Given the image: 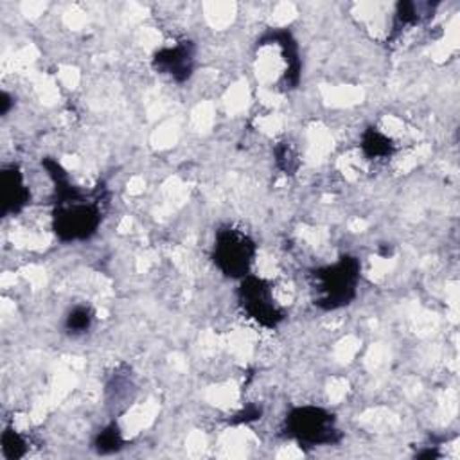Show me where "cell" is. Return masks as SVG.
I'll list each match as a JSON object with an SVG mask.
<instances>
[{
    "mask_svg": "<svg viewBox=\"0 0 460 460\" xmlns=\"http://www.w3.org/2000/svg\"><path fill=\"white\" fill-rule=\"evenodd\" d=\"M238 302L249 319L267 329L279 328L286 319L285 311L276 304L272 286L252 274L240 281Z\"/></svg>",
    "mask_w": 460,
    "mask_h": 460,
    "instance_id": "obj_5",
    "label": "cell"
},
{
    "mask_svg": "<svg viewBox=\"0 0 460 460\" xmlns=\"http://www.w3.org/2000/svg\"><path fill=\"white\" fill-rule=\"evenodd\" d=\"M92 324H94V311L85 304H78L67 313L64 328L71 336H81L90 331Z\"/></svg>",
    "mask_w": 460,
    "mask_h": 460,
    "instance_id": "obj_10",
    "label": "cell"
},
{
    "mask_svg": "<svg viewBox=\"0 0 460 460\" xmlns=\"http://www.w3.org/2000/svg\"><path fill=\"white\" fill-rule=\"evenodd\" d=\"M274 42L281 47L285 62L288 64V69H286L285 78H283V87L286 90L297 89L299 81H301V69H302V62H301V55H299V44L294 38L292 31H288V30H276V31L267 33L261 38V46L274 44Z\"/></svg>",
    "mask_w": 460,
    "mask_h": 460,
    "instance_id": "obj_8",
    "label": "cell"
},
{
    "mask_svg": "<svg viewBox=\"0 0 460 460\" xmlns=\"http://www.w3.org/2000/svg\"><path fill=\"white\" fill-rule=\"evenodd\" d=\"M424 4H415V3H399L396 6V15H394V30L399 31L406 26H415L417 22H421L424 17L431 15V13H422Z\"/></svg>",
    "mask_w": 460,
    "mask_h": 460,
    "instance_id": "obj_12",
    "label": "cell"
},
{
    "mask_svg": "<svg viewBox=\"0 0 460 460\" xmlns=\"http://www.w3.org/2000/svg\"><path fill=\"white\" fill-rule=\"evenodd\" d=\"M10 106H12V98L8 92H3V96H0V114L6 115L10 112Z\"/></svg>",
    "mask_w": 460,
    "mask_h": 460,
    "instance_id": "obj_16",
    "label": "cell"
},
{
    "mask_svg": "<svg viewBox=\"0 0 460 460\" xmlns=\"http://www.w3.org/2000/svg\"><path fill=\"white\" fill-rule=\"evenodd\" d=\"M261 417V408L258 406H247L242 413L236 415V421L238 422H251V421H256Z\"/></svg>",
    "mask_w": 460,
    "mask_h": 460,
    "instance_id": "obj_15",
    "label": "cell"
},
{
    "mask_svg": "<svg viewBox=\"0 0 460 460\" xmlns=\"http://www.w3.org/2000/svg\"><path fill=\"white\" fill-rule=\"evenodd\" d=\"M103 214L99 200L87 201L85 198L58 205L53 214V230L60 242H85L90 240L101 225Z\"/></svg>",
    "mask_w": 460,
    "mask_h": 460,
    "instance_id": "obj_4",
    "label": "cell"
},
{
    "mask_svg": "<svg viewBox=\"0 0 460 460\" xmlns=\"http://www.w3.org/2000/svg\"><path fill=\"white\" fill-rule=\"evenodd\" d=\"M0 185H3V216L22 212L31 200V192L21 167L6 166L0 173Z\"/></svg>",
    "mask_w": 460,
    "mask_h": 460,
    "instance_id": "obj_7",
    "label": "cell"
},
{
    "mask_svg": "<svg viewBox=\"0 0 460 460\" xmlns=\"http://www.w3.org/2000/svg\"><path fill=\"white\" fill-rule=\"evenodd\" d=\"M360 148L363 151V155L369 160H381V158H388L394 155L396 146L392 142V139L388 135H385L383 132H379L378 128H367L362 133L360 139Z\"/></svg>",
    "mask_w": 460,
    "mask_h": 460,
    "instance_id": "obj_9",
    "label": "cell"
},
{
    "mask_svg": "<svg viewBox=\"0 0 460 460\" xmlns=\"http://www.w3.org/2000/svg\"><path fill=\"white\" fill-rule=\"evenodd\" d=\"M362 265L354 256H340L333 265L311 272L313 304L322 311L347 308L358 295Z\"/></svg>",
    "mask_w": 460,
    "mask_h": 460,
    "instance_id": "obj_1",
    "label": "cell"
},
{
    "mask_svg": "<svg viewBox=\"0 0 460 460\" xmlns=\"http://www.w3.org/2000/svg\"><path fill=\"white\" fill-rule=\"evenodd\" d=\"M123 446H124V439H123V433H121V430L115 422L105 426L94 439V449L99 455L117 453V451L123 449Z\"/></svg>",
    "mask_w": 460,
    "mask_h": 460,
    "instance_id": "obj_11",
    "label": "cell"
},
{
    "mask_svg": "<svg viewBox=\"0 0 460 460\" xmlns=\"http://www.w3.org/2000/svg\"><path fill=\"white\" fill-rule=\"evenodd\" d=\"M258 256L256 242L234 226H221L216 230L212 261L216 268L228 279H245L251 276Z\"/></svg>",
    "mask_w": 460,
    "mask_h": 460,
    "instance_id": "obj_2",
    "label": "cell"
},
{
    "mask_svg": "<svg viewBox=\"0 0 460 460\" xmlns=\"http://www.w3.org/2000/svg\"><path fill=\"white\" fill-rule=\"evenodd\" d=\"M3 451L8 458H22L28 451L24 437L17 430L6 428L3 433Z\"/></svg>",
    "mask_w": 460,
    "mask_h": 460,
    "instance_id": "obj_13",
    "label": "cell"
},
{
    "mask_svg": "<svg viewBox=\"0 0 460 460\" xmlns=\"http://www.w3.org/2000/svg\"><path fill=\"white\" fill-rule=\"evenodd\" d=\"M151 65L158 74L167 76L176 83H185L194 72L196 46L191 40L166 46L153 55Z\"/></svg>",
    "mask_w": 460,
    "mask_h": 460,
    "instance_id": "obj_6",
    "label": "cell"
},
{
    "mask_svg": "<svg viewBox=\"0 0 460 460\" xmlns=\"http://www.w3.org/2000/svg\"><path fill=\"white\" fill-rule=\"evenodd\" d=\"M288 437L306 446L336 444L342 439V431L336 426V417L322 406H297L290 410L285 421Z\"/></svg>",
    "mask_w": 460,
    "mask_h": 460,
    "instance_id": "obj_3",
    "label": "cell"
},
{
    "mask_svg": "<svg viewBox=\"0 0 460 460\" xmlns=\"http://www.w3.org/2000/svg\"><path fill=\"white\" fill-rule=\"evenodd\" d=\"M276 160H277V166L281 171H285L286 175H294L297 169H299V157L295 155V151L285 142V144H279L276 148Z\"/></svg>",
    "mask_w": 460,
    "mask_h": 460,
    "instance_id": "obj_14",
    "label": "cell"
}]
</instances>
